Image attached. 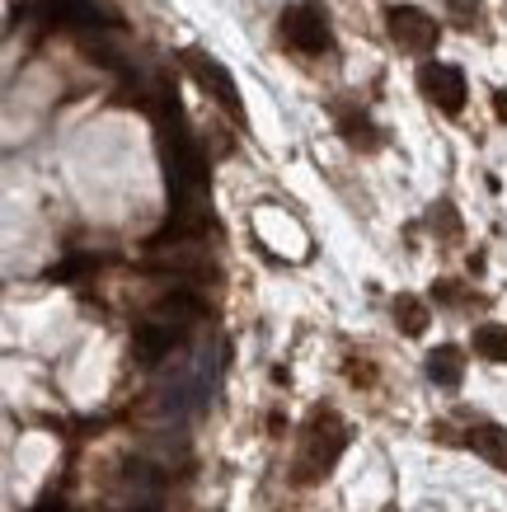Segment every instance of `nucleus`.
<instances>
[{"mask_svg":"<svg viewBox=\"0 0 507 512\" xmlns=\"http://www.w3.org/2000/svg\"><path fill=\"white\" fill-rule=\"evenodd\" d=\"M33 512H66V503H62V494H47L43 503H38V508Z\"/></svg>","mask_w":507,"mask_h":512,"instance_id":"15","label":"nucleus"},{"mask_svg":"<svg viewBox=\"0 0 507 512\" xmlns=\"http://www.w3.org/2000/svg\"><path fill=\"white\" fill-rule=\"evenodd\" d=\"M470 343H475V353L484 357V362H507V325H493L489 320V325L475 329Z\"/></svg>","mask_w":507,"mask_h":512,"instance_id":"11","label":"nucleus"},{"mask_svg":"<svg viewBox=\"0 0 507 512\" xmlns=\"http://www.w3.org/2000/svg\"><path fill=\"white\" fill-rule=\"evenodd\" d=\"M428 376L437 381L442 390H456L465 376V357L461 348H451V343H442V348H432L428 353Z\"/></svg>","mask_w":507,"mask_h":512,"instance_id":"10","label":"nucleus"},{"mask_svg":"<svg viewBox=\"0 0 507 512\" xmlns=\"http://www.w3.org/2000/svg\"><path fill=\"white\" fill-rule=\"evenodd\" d=\"M456 5V15H461V24H475V15H479V5L475 0H451Z\"/></svg>","mask_w":507,"mask_h":512,"instance_id":"14","label":"nucleus"},{"mask_svg":"<svg viewBox=\"0 0 507 512\" xmlns=\"http://www.w3.org/2000/svg\"><path fill=\"white\" fill-rule=\"evenodd\" d=\"M395 325H400L409 339H418V334L428 329V306H423L418 296H395Z\"/></svg>","mask_w":507,"mask_h":512,"instance_id":"12","label":"nucleus"},{"mask_svg":"<svg viewBox=\"0 0 507 512\" xmlns=\"http://www.w3.org/2000/svg\"><path fill=\"white\" fill-rule=\"evenodd\" d=\"M47 19H52V24H66V29H99V24H113L94 0H47Z\"/></svg>","mask_w":507,"mask_h":512,"instance_id":"8","label":"nucleus"},{"mask_svg":"<svg viewBox=\"0 0 507 512\" xmlns=\"http://www.w3.org/2000/svg\"><path fill=\"white\" fill-rule=\"evenodd\" d=\"M343 447H348V428H343L329 409H320V414L310 419L306 451H301V475H296V480L315 484L320 475H329V470H334V461L343 456Z\"/></svg>","mask_w":507,"mask_h":512,"instance_id":"1","label":"nucleus"},{"mask_svg":"<svg viewBox=\"0 0 507 512\" xmlns=\"http://www.w3.org/2000/svg\"><path fill=\"white\" fill-rule=\"evenodd\" d=\"M127 512H165L160 508V494H155V480L146 484V494H137L132 503H127Z\"/></svg>","mask_w":507,"mask_h":512,"instance_id":"13","label":"nucleus"},{"mask_svg":"<svg viewBox=\"0 0 507 512\" xmlns=\"http://www.w3.org/2000/svg\"><path fill=\"white\" fill-rule=\"evenodd\" d=\"M465 447L475 451V456H484L489 466H498L507 475V428H498V423H475V428H470V437H465Z\"/></svg>","mask_w":507,"mask_h":512,"instance_id":"9","label":"nucleus"},{"mask_svg":"<svg viewBox=\"0 0 507 512\" xmlns=\"http://www.w3.org/2000/svg\"><path fill=\"white\" fill-rule=\"evenodd\" d=\"M212 395V357H198L193 362V372H184L179 381H169L165 386V409L169 414H198L202 404Z\"/></svg>","mask_w":507,"mask_h":512,"instance_id":"6","label":"nucleus"},{"mask_svg":"<svg viewBox=\"0 0 507 512\" xmlns=\"http://www.w3.org/2000/svg\"><path fill=\"white\" fill-rule=\"evenodd\" d=\"M282 38L296 47V52H329L334 47V33H329V15H324L315 0H296L282 10Z\"/></svg>","mask_w":507,"mask_h":512,"instance_id":"2","label":"nucleus"},{"mask_svg":"<svg viewBox=\"0 0 507 512\" xmlns=\"http://www.w3.org/2000/svg\"><path fill=\"white\" fill-rule=\"evenodd\" d=\"M385 29L404 52H418V57L437 47V19L428 10H418V5H390L385 10Z\"/></svg>","mask_w":507,"mask_h":512,"instance_id":"4","label":"nucleus"},{"mask_svg":"<svg viewBox=\"0 0 507 512\" xmlns=\"http://www.w3.org/2000/svg\"><path fill=\"white\" fill-rule=\"evenodd\" d=\"M184 66H188V76L198 80L202 90L212 94L221 109L231 113L235 123H245V104H240V90H235V80H231V71L216 62V57H207V52H198V47H188L184 52Z\"/></svg>","mask_w":507,"mask_h":512,"instance_id":"3","label":"nucleus"},{"mask_svg":"<svg viewBox=\"0 0 507 512\" xmlns=\"http://www.w3.org/2000/svg\"><path fill=\"white\" fill-rule=\"evenodd\" d=\"M418 90L428 94V104H437L442 113H461V109H465V94H470V85H465L461 66L423 62V66H418Z\"/></svg>","mask_w":507,"mask_h":512,"instance_id":"5","label":"nucleus"},{"mask_svg":"<svg viewBox=\"0 0 507 512\" xmlns=\"http://www.w3.org/2000/svg\"><path fill=\"white\" fill-rule=\"evenodd\" d=\"M184 339V325H174V320H160V315H151L146 325L132 334V353H137V362H146V367H155L160 357L174 353V343Z\"/></svg>","mask_w":507,"mask_h":512,"instance_id":"7","label":"nucleus"},{"mask_svg":"<svg viewBox=\"0 0 507 512\" xmlns=\"http://www.w3.org/2000/svg\"><path fill=\"white\" fill-rule=\"evenodd\" d=\"M493 109H498V118H503V123H507V99H503V94L493 99Z\"/></svg>","mask_w":507,"mask_h":512,"instance_id":"16","label":"nucleus"}]
</instances>
